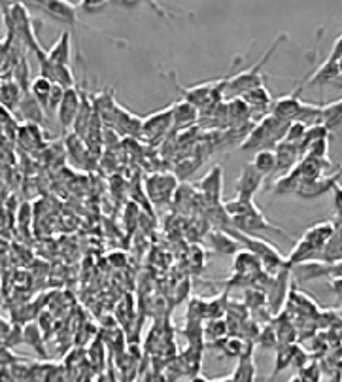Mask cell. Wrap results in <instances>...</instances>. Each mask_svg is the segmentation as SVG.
<instances>
[{
	"mask_svg": "<svg viewBox=\"0 0 342 382\" xmlns=\"http://www.w3.org/2000/svg\"><path fill=\"white\" fill-rule=\"evenodd\" d=\"M223 208H225L227 216L231 218L233 228L237 229V231L244 233V235L254 237L255 233L271 231L276 233V235H280L282 238H286V240H292L293 243V238L289 237L284 229L278 228V226H274V223L267 220L263 211L255 205L254 201L238 199V197H235V199L223 203Z\"/></svg>",
	"mask_w": 342,
	"mask_h": 382,
	"instance_id": "obj_1",
	"label": "cell"
},
{
	"mask_svg": "<svg viewBox=\"0 0 342 382\" xmlns=\"http://www.w3.org/2000/svg\"><path fill=\"white\" fill-rule=\"evenodd\" d=\"M289 125L292 122L280 120L272 114H265L261 122L254 123L248 137L240 142V150L255 152V154L261 150H274L276 144H280L284 140Z\"/></svg>",
	"mask_w": 342,
	"mask_h": 382,
	"instance_id": "obj_2",
	"label": "cell"
},
{
	"mask_svg": "<svg viewBox=\"0 0 342 382\" xmlns=\"http://www.w3.org/2000/svg\"><path fill=\"white\" fill-rule=\"evenodd\" d=\"M286 40H287L286 33L280 34V36L272 42L271 48L267 50L265 55L261 57L260 61L255 63L254 67L248 68V70H242V73H238L237 76L229 78L225 85V95H233V99H235V97H240V95H244L246 91H250V89L263 85V74H261V70H263V67H265V63L272 57L276 48H278L282 42H286Z\"/></svg>",
	"mask_w": 342,
	"mask_h": 382,
	"instance_id": "obj_3",
	"label": "cell"
},
{
	"mask_svg": "<svg viewBox=\"0 0 342 382\" xmlns=\"http://www.w3.org/2000/svg\"><path fill=\"white\" fill-rule=\"evenodd\" d=\"M180 188L176 174L171 172H154L146 178V193L155 205H166L174 199L176 189Z\"/></svg>",
	"mask_w": 342,
	"mask_h": 382,
	"instance_id": "obj_4",
	"label": "cell"
},
{
	"mask_svg": "<svg viewBox=\"0 0 342 382\" xmlns=\"http://www.w3.org/2000/svg\"><path fill=\"white\" fill-rule=\"evenodd\" d=\"M341 178H342V166L335 172V174H329V176H327V174H321V176L314 178V180H303L295 195L304 201L320 199L321 195L327 193V191H331V189L337 186Z\"/></svg>",
	"mask_w": 342,
	"mask_h": 382,
	"instance_id": "obj_5",
	"label": "cell"
},
{
	"mask_svg": "<svg viewBox=\"0 0 342 382\" xmlns=\"http://www.w3.org/2000/svg\"><path fill=\"white\" fill-rule=\"evenodd\" d=\"M201 197L208 203L210 206H220L221 203V193H223V166L214 165L210 169L199 184H197Z\"/></svg>",
	"mask_w": 342,
	"mask_h": 382,
	"instance_id": "obj_6",
	"label": "cell"
},
{
	"mask_svg": "<svg viewBox=\"0 0 342 382\" xmlns=\"http://www.w3.org/2000/svg\"><path fill=\"white\" fill-rule=\"evenodd\" d=\"M172 129V106L154 112L142 120V137L148 140H161Z\"/></svg>",
	"mask_w": 342,
	"mask_h": 382,
	"instance_id": "obj_7",
	"label": "cell"
},
{
	"mask_svg": "<svg viewBox=\"0 0 342 382\" xmlns=\"http://www.w3.org/2000/svg\"><path fill=\"white\" fill-rule=\"evenodd\" d=\"M304 83H299L297 87L293 93H287L280 99L272 100V106L269 114L272 116L280 117V120H286V122H295V117H297L299 110H301V106H303L304 100L301 99V93H303Z\"/></svg>",
	"mask_w": 342,
	"mask_h": 382,
	"instance_id": "obj_8",
	"label": "cell"
},
{
	"mask_svg": "<svg viewBox=\"0 0 342 382\" xmlns=\"http://www.w3.org/2000/svg\"><path fill=\"white\" fill-rule=\"evenodd\" d=\"M40 10L46 11L48 16L53 17L55 21L63 23L65 27H74L78 23V6L65 0H46V2H36Z\"/></svg>",
	"mask_w": 342,
	"mask_h": 382,
	"instance_id": "obj_9",
	"label": "cell"
},
{
	"mask_svg": "<svg viewBox=\"0 0 342 382\" xmlns=\"http://www.w3.org/2000/svg\"><path fill=\"white\" fill-rule=\"evenodd\" d=\"M80 106H82V91L76 87L65 89V97H63L61 106L57 108L59 125H61L65 131L74 125V122H76L78 117V112H80Z\"/></svg>",
	"mask_w": 342,
	"mask_h": 382,
	"instance_id": "obj_10",
	"label": "cell"
},
{
	"mask_svg": "<svg viewBox=\"0 0 342 382\" xmlns=\"http://www.w3.org/2000/svg\"><path fill=\"white\" fill-rule=\"evenodd\" d=\"M263 180H265V176H263L260 171H255L254 166H252V163L244 165L242 172H240V176L237 178V184H235L238 199L254 201V195L261 189Z\"/></svg>",
	"mask_w": 342,
	"mask_h": 382,
	"instance_id": "obj_11",
	"label": "cell"
},
{
	"mask_svg": "<svg viewBox=\"0 0 342 382\" xmlns=\"http://www.w3.org/2000/svg\"><path fill=\"white\" fill-rule=\"evenodd\" d=\"M276 154V172L284 176L287 172L295 169L299 165V161L303 157L301 150H299L297 144H292V142H286V140H282L280 144H276L274 148Z\"/></svg>",
	"mask_w": 342,
	"mask_h": 382,
	"instance_id": "obj_12",
	"label": "cell"
},
{
	"mask_svg": "<svg viewBox=\"0 0 342 382\" xmlns=\"http://www.w3.org/2000/svg\"><path fill=\"white\" fill-rule=\"evenodd\" d=\"M70 53H72V33L68 28H63L61 36L57 38V42L51 46L50 50H46V55L55 67H70Z\"/></svg>",
	"mask_w": 342,
	"mask_h": 382,
	"instance_id": "obj_13",
	"label": "cell"
},
{
	"mask_svg": "<svg viewBox=\"0 0 342 382\" xmlns=\"http://www.w3.org/2000/svg\"><path fill=\"white\" fill-rule=\"evenodd\" d=\"M199 117L201 112L188 100L180 99L172 105V129H176V131L191 127L199 122Z\"/></svg>",
	"mask_w": 342,
	"mask_h": 382,
	"instance_id": "obj_14",
	"label": "cell"
},
{
	"mask_svg": "<svg viewBox=\"0 0 342 382\" xmlns=\"http://www.w3.org/2000/svg\"><path fill=\"white\" fill-rule=\"evenodd\" d=\"M233 272H235L238 278L260 277L261 272H263V265H261V260L254 254V252H250V250H240V252L235 255Z\"/></svg>",
	"mask_w": 342,
	"mask_h": 382,
	"instance_id": "obj_15",
	"label": "cell"
},
{
	"mask_svg": "<svg viewBox=\"0 0 342 382\" xmlns=\"http://www.w3.org/2000/svg\"><path fill=\"white\" fill-rule=\"evenodd\" d=\"M341 76V68H338V61H331L326 59V63H321L320 67L316 68V73L310 78H306L304 85L309 87H321V85H335Z\"/></svg>",
	"mask_w": 342,
	"mask_h": 382,
	"instance_id": "obj_16",
	"label": "cell"
},
{
	"mask_svg": "<svg viewBox=\"0 0 342 382\" xmlns=\"http://www.w3.org/2000/svg\"><path fill=\"white\" fill-rule=\"evenodd\" d=\"M335 231H337V228H335V223L333 222H320L306 229L303 238L306 243H310L314 246L318 254H321V250L326 248V244L329 243V238L333 237V233Z\"/></svg>",
	"mask_w": 342,
	"mask_h": 382,
	"instance_id": "obj_17",
	"label": "cell"
},
{
	"mask_svg": "<svg viewBox=\"0 0 342 382\" xmlns=\"http://www.w3.org/2000/svg\"><path fill=\"white\" fill-rule=\"evenodd\" d=\"M210 246L218 252V254L223 255H237L240 250H242V244L238 243L237 238L233 237L229 231H223V229H215L208 235Z\"/></svg>",
	"mask_w": 342,
	"mask_h": 382,
	"instance_id": "obj_18",
	"label": "cell"
},
{
	"mask_svg": "<svg viewBox=\"0 0 342 382\" xmlns=\"http://www.w3.org/2000/svg\"><path fill=\"white\" fill-rule=\"evenodd\" d=\"M240 99L248 105V108L252 112H261V110H267V114H269V110H271L272 106V95L271 91L265 87V85H260V87H254L250 89V91H246L244 95H240Z\"/></svg>",
	"mask_w": 342,
	"mask_h": 382,
	"instance_id": "obj_19",
	"label": "cell"
},
{
	"mask_svg": "<svg viewBox=\"0 0 342 382\" xmlns=\"http://www.w3.org/2000/svg\"><path fill=\"white\" fill-rule=\"evenodd\" d=\"M23 89L17 85L14 80H2L0 82V106L6 110L16 112L19 110V105L23 100Z\"/></svg>",
	"mask_w": 342,
	"mask_h": 382,
	"instance_id": "obj_20",
	"label": "cell"
},
{
	"mask_svg": "<svg viewBox=\"0 0 342 382\" xmlns=\"http://www.w3.org/2000/svg\"><path fill=\"white\" fill-rule=\"evenodd\" d=\"M19 110H21L23 117L27 120V123H34V125H40V127H44L46 122H48V112L38 105V100L34 99L31 93L23 95L21 105H19Z\"/></svg>",
	"mask_w": 342,
	"mask_h": 382,
	"instance_id": "obj_21",
	"label": "cell"
},
{
	"mask_svg": "<svg viewBox=\"0 0 342 382\" xmlns=\"http://www.w3.org/2000/svg\"><path fill=\"white\" fill-rule=\"evenodd\" d=\"M255 377H257V369H255L252 346H248V350L238 358V366L231 378L233 382H255Z\"/></svg>",
	"mask_w": 342,
	"mask_h": 382,
	"instance_id": "obj_22",
	"label": "cell"
},
{
	"mask_svg": "<svg viewBox=\"0 0 342 382\" xmlns=\"http://www.w3.org/2000/svg\"><path fill=\"white\" fill-rule=\"evenodd\" d=\"M321 125L333 133L342 125V99L333 100L329 105H321Z\"/></svg>",
	"mask_w": 342,
	"mask_h": 382,
	"instance_id": "obj_23",
	"label": "cell"
},
{
	"mask_svg": "<svg viewBox=\"0 0 342 382\" xmlns=\"http://www.w3.org/2000/svg\"><path fill=\"white\" fill-rule=\"evenodd\" d=\"M301 182H303V176H301V172H299V169L295 166V169H292L287 174H284V176H280L278 180H276L272 193L274 195L297 193Z\"/></svg>",
	"mask_w": 342,
	"mask_h": 382,
	"instance_id": "obj_24",
	"label": "cell"
},
{
	"mask_svg": "<svg viewBox=\"0 0 342 382\" xmlns=\"http://www.w3.org/2000/svg\"><path fill=\"white\" fill-rule=\"evenodd\" d=\"M23 343L28 344L31 349H34L38 352V356L42 360H46V346H44V335H42V329H40V324H27L23 327Z\"/></svg>",
	"mask_w": 342,
	"mask_h": 382,
	"instance_id": "obj_25",
	"label": "cell"
},
{
	"mask_svg": "<svg viewBox=\"0 0 342 382\" xmlns=\"http://www.w3.org/2000/svg\"><path fill=\"white\" fill-rule=\"evenodd\" d=\"M11 80L23 89V93H28V87H31V65H28L27 53L23 51L19 59L16 61L14 68H11Z\"/></svg>",
	"mask_w": 342,
	"mask_h": 382,
	"instance_id": "obj_26",
	"label": "cell"
},
{
	"mask_svg": "<svg viewBox=\"0 0 342 382\" xmlns=\"http://www.w3.org/2000/svg\"><path fill=\"white\" fill-rule=\"evenodd\" d=\"M51 89H53V83L50 80H46L42 76L33 78V82H31V87H28V93L33 95L34 99L38 100V105L48 112V102H50V95Z\"/></svg>",
	"mask_w": 342,
	"mask_h": 382,
	"instance_id": "obj_27",
	"label": "cell"
},
{
	"mask_svg": "<svg viewBox=\"0 0 342 382\" xmlns=\"http://www.w3.org/2000/svg\"><path fill=\"white\" fill-rule=\"evenodd\" d=\"M297 352H299L297 346H293V344H282L280 350H278V356H276L274 369H272L271 377H269V382H271L272 378L278 377V373L284 371L286 367L295 364V356H297Z\"/></svg>",
	"mask_w": 342,
	"mask_h": 382,
	"instance_id": "obj_28",
	"label": "cell"
},
{
	"mask_svg": "<svg viewBox=\"0 0 342 382\" xmlns=\"http://www.w3.org/2000/svg\"><path fill=\"white\" fill-rule=\"evenodd\" d=\"M320 261H326V263H338V261H342V229H337V231L333 233V237L329 238L326 248L321 250Z\"/></svg>",
	"mask_w": 342,
	"mask_h": 382,
	"instance_id": "obj_29",
	"label": "cell"
},
{
	"mask_svg": "<svg viewBox=\"0 0 342 382\" xmlns=\"http://www.w3.org/2000/svg\"><path fill=\"white\" fill-rule=\"evenodd\" d=\"M252 166L255 171H260L263 176L276 172V154L274 150H261L255 154L254 161H252Z\"/></svg>",
	"mask_w": 342,
	"mask_h": 382,
	"instance_id": "obj_30",
	"label": "cell"
},
{
	"mask_svg": "<svg viewBox=\"0 0 342 382\" xmlns=\"http://www.w3.org/2000/svg\"><path fill=\"white\" fill-rule=\"evenodd\" d=\"M201 163H203V159H201V157H195V155H188L186 159L180 161V163L176 165V171H178L176 178L178 176H180V178L191 176V174H193V172L197 171V169H199Z\"/></svg>",
	"mask_w": 342,
	"mask_h": 382,
	"instance_id": "obj_31",
	"label": "cell"
},
{
	"mask_svg": "<svg viewBox=\"0 0 342 382\" xmlns=\"http://www.w3.org/2000/svg\"><path fill=\"white\" fill-rule=\"evenodd\" d=\"M44 382H72L70 371L67 369V366H51L50 364Z\"/></svg>",
	"mask_w": 342,
	"mask_h": 382,
	"instance_id": "obj_32",
	"label": "cell"
},
{
	"mask_svg": "<svg viewBox=\"0 0 342 382\" xmlns=\"http://www.w3.org/2000/svg\"><path fill=\"white\" fill-rule=\"evenodd\" d=\"M23 361H27L23 356H17L14 350L4 346V344H0V369L2 367L11 369V367L17 366V364H23Z\"/></svg>",
	"mask_w": 342,
	"mask_h": 382,
	"instance_id": "obj_33",
	"label": "cell"
},
{
	"mask_svg": "<svg viewBox=\"0 0 342 382\" xmlns=\"http://www.w3.org/2000/svg\"><path fill=\"white\" fill-rule=\"evenodd\" d=\"M306 129L303 123L299 122H292V125H289V129H287L286 137H284V140L286 142H292V144H297L301 146V142H303L304 134H306Z\"/></svg>",
	"mask_w": 342,
	"mask_h": 382,
	"instance_id": "obj_34",
	"label": "cell"
},
{
	"mask_svg": "<svg viewBox=\"0 0 342 382\" xmlns=\"http://www.w3.org/2000/svg\"><path fill=\"white\" fill-rule=\"evenodd\" d=\"M21 343H23V327L19 326V324H14V326L10 327L8 335L4 337V341H2V344H4V346H8V349L14 350Z\"/></svg>",
	"mask_w": 342,
	"mask_h": 382,
	"instance_id": "obj_35",
	"label": "cell"
},
{
	"mask_svg": "<svg viewBox=\"0 0 342 382\" xmlns=\"http://www.w3.org/2000/svg\"><path fill=\"white\" fill-rule=\"evenodd\" d=\"M299 381L301 382H320V367L318 364H306L304 367H301L299 371Z\"/></svg>",
	"mask_w": 342,
	"mask_h": 382,
	"instance_id": "obj_36",
	"label": "cell"
},
{
	"mask_svg": "<svg viewBox=\"0 0 342 382\" xmlns=\"http://www.w3.org/2000/svg\"><path fill=\"white\" fill-rule=\"evenodd\" d=\"M63 97H65V87L53 83V89H51V95H50V102H48V112L50 110L57 112V108H59L63 102Z\"/></svg>",
	"mask_w": 342,
	"mask_h": 382,
	"instance_id": "obj_37",
	"label": "cell"
},
{
	"mask_svg": "<svg viewBox=\"0 0 342 382\" xmlns=\"http://www.w3.org/2000/svg\"><path fill=\"white\" fill-rule=\"evenodd\" d=\"M108 4H110V2H105V0H100V2H95V0H83V2H80V8H82L83 11L95 14V11L105 10Z\"/></svg>",
	"mask_w": 342,
	"mask_h": 382,
	"instance_id": "obj_38",
	"label": "cell"
},
{
	"mask_svg": "<svg viewBox=\"0 0 342 382\" xmlns=\"http://www.w3.org/2000/svg\"><path fill=\"white\" fill-rule=\"evenodd\" d=\"M327 59H331V61H341L342 59V31L341 34H338V38L335 40V44H333L331 48V53H329Z\"/></svg>",
	"mask_w": 342,
	"mask_h": 382,
	"instance_id": "obj_39",
	"label": "cell"
},
{
	"mask_svg": "<svg viewBox=\"0 0 342 382\" xmlns=\"http://www.w3.org/2000/svg\"><path fill=\"white\" fill-rule=\"evenodd\" d=\"M331 191H333V195H335V208H337L338 216L342 218V184L338 182Z\"/></svg>",
	"mask_w": 342,
	"mask_h": 382,
	"instance_id": "obj_40",
	"label": "cell"
},
{
	"mask_svg": "<svg viewBox=\"0 0 342 382\" xmlns=\"http://www.w3.org/2000/svg\"><path fill=\"white\" fill-rule=\"evenodd\" d=\"M0 382H19V381L14 377L11 369H6V367H2V369H0Z\"/></svg>",
	"mask_w": 342,
	"mask_h": 382,
	"instance_id": "obj_41",
	"label": "cell"
},
{
	"mask_svg": "<svg viewBox=\"0 0 342 382\" xmlns=\"http://www.w3.org/2000/svg\"><path fill=\"white\" fill-rule=\"evenodd\" d=\"M191 382H210V381H206V378L201 377V375H195V377H191Z\"/></svg>",
	"mask_w": 342,
	"mask_h": 382,
	"instance_id": "obj_42",
	"label": "cell"
},
{
	"mask_svg": "<svg viewBox=\"0 0 342 382\" xmlns=\"http://www.w3.org/2000/svg\"><path fill=\"white\" fill-rule=\"evenodd\" d=\"M287 382H301V381H299V377H293L292 381H287Z\"/></svg>",
	"mask_w": 342,
	"mask_h": 382,
	"instance_id": "obj_43",
	"label": "cell"
}]
</instances>
